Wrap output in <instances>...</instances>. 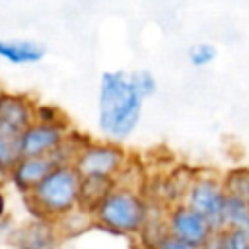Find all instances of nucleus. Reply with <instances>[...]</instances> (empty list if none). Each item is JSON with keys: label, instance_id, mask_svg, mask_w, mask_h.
<instances>
[{"label": "nucleus", "instance_id": "2eb2a0df", "mask_svg": "<svg viewBox=\"0 0 249 249\" xmlns=\"http://www.w3.org/2000/svg\"><path fill=\"white\" fill-rule=\"evenodd\" d=\"M222 185L228 196L249 202V165L231 167L222 175Z\"/></svg>", "mask_w": 249, "mask_h": 249}, {"label": "nucleus", "instance_id": "9b49d317", "mask_svg": "<svg viewBox=\"0 0 249 249\" xmlns=\"http://www.w3.org/2000/svg\"><path fill=\"white\" fill-rule=\"evenodd\" d=\"M47 49L31 39H0V60L12 66H31L45 58Z\"/></svg>", "mask_w": 249, "mask_h": 249}, {"label": "nucleus", "instance_id": "393cba45", "mask_svg": "<svg viewBox=\"0 0 249 249\" xmlns=\"http://www.w3.org/2000/svg\"><path fill=\"white\" fill-rule=\"evenodd\" d=\"M130 249H136V247H134V243H132V245H130Z\"/></svg>", "mask_w": 249, "mask_h": 249}, {"label": "nucleus", "instance_id": "20e7f679", "mask_svg": "<svg viewBox=\"0 0 249 249\" xmlns=\"http://www.w3.org/2000/svg\"><path fill=\"white\" fill-rule=\"evenodd\" d=\"M128 163L126 150L113 140H88L74 160V167L82 177L117 179Z\"/></svg>", "mask_w": 249, "mask_h": 249}, {"label": "nucleus", "instance_id": "423d86ee", "mask_svg": "<svg viewBox=\"0 0 249 249\" xmlns=\"http://www.w3.org/2000/svg\"><path fill=\"white\" fill-rule=\"evenodd\" d=\"M163 222H165L167 233H171L187 243H193L196 247H202L216 231L214 226L202 214H198L185 202L167 206L163 212Z\"/></svg>", "mask_w": 249, "mask_h": 249}, {"label": "nucleus", "instance_id": "39448f33", "mask_svg": "<svg viewBox=\"0 0 249 249\" xmlns=\"http://www.w3.org/2000/svg\"><path fill=\"white\" fill-rule=\"evenodd\" d=\"M226 191L222 185V175L214 173H196L187 195H185V204L202 214L214 230L224 228V206H226Z\"/></svg>", "mask_w": 249, "mask_h": 249}, {"label": "nucleus", "instance_id": "0eeeda50", "mask_svg": "<svg viewBox=\"0 0 249 249\" xmlns=\"http://www.w3.org/2000/svg\"><path fill=\"white\" fill-rule=\"evenodd\" d=\"M70 130H72L70 124H47L33 121L19 138L21 158L53 156L64 144Z\"/></svg>", "mask_w": 249, "mask_h": 249}, {"label": "nucleus", "instance_id": "f257e3e1", "mask_svg": "<svg viewBox=\"0 0 249 249\" xmlns=\"http://www.w3.org/2000/svg\"><path fill=\"white\" fill-rule=\"evenodd\" d=\"M142 97L132 88L128 74L103 72L99 78L97 124L113 142L126 140L138 126L142 115Z\"/></svg>", "mask_w": 249, "mask_h": 249}, {"label": "nucleus", "instance_id": "412c9836", "mask_svg": "<svg viewBox=\"0 0 249 249\" xmlns=\"http://www.w3.org/2000/svg\"><path fill=\"white\" fill-rule=\"evenodd\" d=\"M10 230V195L8 185L4 179H0V231Z\"/></svg>", "mask_w": 249, "mask_h": 249}, {"label": "nucleus", "instance_id": "4468645a", "mask_svg": "<svg viewBox=\"0 0 249 249\" xmlns=\"http://www.w3.org/2000/svg\"><path fill=\"white\" fill-rule=\"evenodd\" d=\"M19 138H21L19 132L0 124V179L4 181L12 171V167L21 160Z\"/></svg>", "mask_w": 249, "mask_h": 249}, {"label": "nucleus", "instance_id": "dca6fc26", "mask_svg": "<svg viewBox=\"0 0 249 249\" xmlns=\"http://www.w3.org/2000/svg\"><path fill=\"white\" fill-rule=\"evenodd\" d=\"M224 228L249 233V202L228 196L224 206Z\"/></svg>", "mask_w": 249, "mask_h": 249}, {"label": "nucleus", "instance_id": "ddd939ff", "mask_svg": "<svg viewBox=\"0 0 249 249\" xmlns=\"http://www.w3.org/2000/svg\"><path fill=\"white\" fill-rule=\"evenodd\" d=\"M54 228H56L62 243L70 241V239H78L84 233H88L89 230H93V216L84 212L82 208H76L74 212H70L64 218H60L58 222H54Z\"/></svg>", "mask_w": 249, "mask_h": 249}, {"label": "nucleus", "instance_id": "4be33fe9", "mask_svg": "<svg viewBox=\"0 0 249 249\" xmlns=\"http://www.w3.org/2000/svg\"><path fill=\"white\" fill-rule=\"evenodd\" d=\"M154 249H200V247H196L193 243H187V241H183V239H179V237H175L171 233H165L161 237V241Z\"/></svg>", "mask_w": 249, "mask_h": 249}, {"label": "nucleus", "instance_id": "f03ea898", "mask_svg": "<svg viewBox=\"0 0 249 249\" xmlns=\"http://www.w3.org/2000/svg\"><path fill=\"white\" fill-rule=\"evenodd\" d=\"M82 175L74 165H56L29 195L21 196L29 218L58 222L80 208Z\"/></svg>", "mask_w": 249, "mask_h": 249}, {"label": "nucleus", "instance_id": "5701e85b", "mask_svg": "<svg viewBox=\"0 0 249 249\" xmlns=\"http://www.w3.org/2000/svg\"><path fill=\"white\" fill-rule=\"evenodd\" d=\"M200 249H226V245H224V239H222V233H220V230L218 231H214V235L200 247Z\"/></svg>", "mask_w": 249, "mask_h": 249}, {"label": "nucleus", "instance_id": "f3484780", "mask_svg": "<svg viewBox=\"0 0 249 249\" xmlns=\"http://www.w3.org/2000/svg\"><path fill=\"white\" fill-rule=\"evenodd\" d=\"M128 80H130L132 88L136 89V93L142 99H146V97H150V95L156 93L158 84H156V78L152 76L150 70H134L132 74H128Z\"/></svg>", "mask_w": 249, "mask_h": 249}, {"label": "nucleus", "instance_id": "6ab92c4d", "mask_svg": "<svg viewBox=\"0 0 249 249\" xmlns=\"http://www.w3.org/2000/svg\"><path fill=\"white\" fill-rule=\"evenodd\" d=\"M214 58H216V47L210 43H196L189 49V60L196 68L210 64Z\"/></svg>", "mask_w": 249, "mask_h": 249}, {"label": "nucleus", "instance_id": "aec40b11", "mask_svg": "<svg viewBox=\"0 0 249 249\" xmlns=\"http://www.w3.org/2000/svg\"><path fill=\"white\" fill-rule=\"evenodd\" d=\"M220 233L226 249H249V233L231 228H222Z\"/></svg>", "mask_w": 249, "mask_h": 249}, {"label": "nucleus", "instance_id": "b1692460", "mask_svg": "<svg viewBox=\"0 0 249 249\" xmlns=\"http://www.w3.org/2000/svg\"><path fill=\"white\" fill-rule=\"evenodd\" d=\"M4 243H6V231H0V249H2Z\"/></svg>", "mask_w": 249, "mask_h": 249}, {"label": "nucleus", "instance_id": "6e6552de", "mask_svg": "<svg viewBox=\"0 0 249 249\" xmlns=\"http://www.w3.org/2000/svg\"><path fill=\"white\" fill-rule=\"evenodd\" d=\"M6 245L12 249H60L62 239L53 222L29 218L6 231Z\"/></svg>", "mask_w": 249, "mask_h": 249}, {"label": "nucleus", "instance_id": "9d476101", "mask_svg": "<svg viewBox=\"0 0 249 249\" xmlns=\"http://www.w3.org/2000/svg\"><path fill=\"white\" fill-rule=\"evenodd\" d=\"M35 107L37 101L31 95L0 88V124L23 134L35 121Z\"/></svg>", "mask_w": 249, "mask_h": 249}, {"label": "nucleus", "instance_id": "7ed1b4c3", "mask_svg": "<svg viewBox=\"0 0 249 249\" xmlns=\"http://www.w3.org/2000/svg\"><path fill=\"white\" fill-rule=\"evenodd\" d=\"M152 214V202L142 191L115 187L95 208L93 230L113 237L136 239Z\"/></svg>", "mask_w": 249, "mask_h": 249}, {"label": "nucleus", "instance_id": "a211bd4d", "mask_svg": "<svg viewBox=\"0 0 249 249\" xmlns=\"http://www.w3.org/2000/svg\"><path fill=\"white\" fill-rule=\"evenodd\" d=\"M35 121L37 123H47V124H70L68 117L54 105L47 103H37L35 107Z\"/></svg>", "mask_w": 249, "mask_h": 249}, {"label": "nucleus", "instance_id": "1a4fd4ad", "mask_svg": "<svg viewBox=\"0 0 249 249\" xmlns=\"http://www.w3.org/2000/svg\"><path fill=\"white\" fill-rule=\"evenodd\" d=\"M58 163L53 156L41 158H21L6 177V185L12 187L18 195H29Z\"/></svg>", "mask_w": 249, "mask_h": 249}, {"label": "nucleus", "instance_id": "f8f14e48", "mask_svg": "<svg viewBox=\"0 0 249 249\" xmlns=\"http://www.w3.org/2000/svg\"><path fill=\"white\" fill-rule=\"evenodd\" d=\"M117 187L115 179L107 177H82L80 187V208L88 214H93L95 208L105 200V196Z\"/></svg>", "mask_w": 249, "mask_h": 249}]
</instances>
